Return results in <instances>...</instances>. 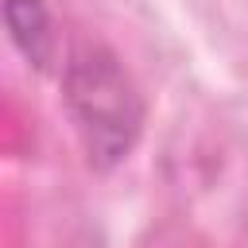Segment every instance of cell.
<instances>
[{
	"label": "cell",
	"mask_w": 248,
	"mask_h": 248,
	"mask_svg": "<svg viewBox=\"0 0 248 248\" xmlns=\"http://www.w3.org/2000/svg\"><path fill=\"white\" fill-rule=\"evenodd\" d=\"M62 101L93 167H116L140 140L143 97L124 62L101 43H78L62 70Z\"/></svg>",
	"instance_id": "6da1fadb"
},
{
	"label": "cell",
	"mask_w": 248,
	"mask_h": 248,
	"mask_svg": "<svg viewBox=\"0 0 248 248\" xmlns=\"http://www.w3.org/2000/svg\"><path fill=\"white\" fill-rule=\"evenodd\" d=\"M4 19L12 31V43L19 46V54L46 70L54 62V23L43 0H4Z\"/></svg>",
	"instance_id": "7a4b0ae2"
}]
</instances>
